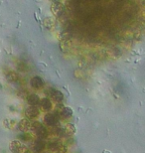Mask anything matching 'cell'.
<instances>
[{"label":"cell","mask_w":145,"mask_h":153,"mask_svg":"<svg viewBox=\"0 0 145 153\" xmlns=\"http://www.w3.org/2000/svg\"><path fill=\"white\" fill-rule=\"evenodd\" d=\"M17 124L18 123L14 120V119L9 118V119H5L4 120V125L7 129H14V128L17 126Z\"/></svg>","instance_id":"cell-17"},{"label":"cell","mask_w":145,"mask_h":153,"mask_svg":"<svg viewBox=\"0 0 145 153\" xmlns=\"http://www.w3.org/2000/svg\"><path fill=\"white\" fill-rule=\"evenodd\" d=\"M74 114L73 109L70 108V106H65L61 109L60 112H59V115H60V118L62 119H70L72 118V116Z\"/></svg>","instance_id":"cell-12"},{"label":"cell","mask_w":145,"mask_h":153,"mask_svg":"<svg viewBox=\"0 0 145 153\" xmlns=\"http://www.w3.org/2000/svg\"><path fill=\"white\" fill-rule=\"evenodd\" d=\"M30 85H31V88H34V90L39 91L44 88V85H45L44 79H43L41 76H35L30 79Z\"/></svg>","instance_id":"cell-10"},{"label":"cell","mask_w":145,"mask_h":153,"mask_svg":"<svg viewBox=\"0 0 145 153\" xmlns=\"http://www.w3.org/2000/svg\"><path fill=\"white\" fill-rule=\"evenodd\" d=\"M65 136L71 137L76 133V127L73 123H66L63 127Z\"/></svg>","instance_id":"cell-14"},{"label":"cell","mask_w":145,"mask_h":153,"mask_svg":"<svg viewBox=\"0 0 145 153\" xmlns=\"http://www.w3.org/2000/svg\"><path fill=\"white\" fill-rule=\"evenodd\" d=\"M46 145H47V142L44 139L36 138L31 143V150L34 153H42L46 148Z\"/></svg>","instance_id":"cell-5"},{"label":"cell","mask_w":145,"mask_h":153,"mask_svg":"<svg viewBox=\"0 0 145 153\" xmlns=\"http://www.w3.org/2000/svg\"><path fill=\"white\" fill-rule=\"evenodd\" d=\"M49 96L52 100H54V102H56L57 103H62V102L64 100V94L62 93L61 91L59 90H55V88H51L50 91H49Z\"/></svg>","instance_id":"cell-11"},{"label":"cell","mask_w":145,"mask_h":153,"mask_svg":"<svg viewBox=\"0 0 145 153\" xmlns=\"http://www.w3.org/2000/svg\"><path fill=\"white\" fill-rule=\"evenodd\" d=\"M60 119L58 112H47L44 116V123L49 127H54L59 124Z\"/></svg>","instance_id":"cell-3"},{"label":"cell","mask_w":145,"mask_h":153,"mask_svg":"<svg viewBox=\"0 0 145 153\" xmlns=\"http://www.w3.org/2000/svg\"><path fill=\"white\" fill-rule=\"evenodd\" d=\"M43 23H44V26L47 29H52V28H54V26H55V21L53 18H45Z\"/></svg>","instance_id":"cell-18"},{"label":"cell","mask_w":145,"mask_h":153,"mask_svg":"<svg viewBox=\"0 0 145 153\" xmlns=\"http://www.w3.org/2000/svg\"><path fill=\"white\" fill-rule=\"evenodd\" d=\"M26 100L27 102H28V105H31V106H37L39 105L40 103V97L38 94H29L28 96L26 97Z\"/></svg>","instance_id":"cell-13"},{"label":"cell","mask_w":145,"mask_h":153,"mask_svg":"<svg viewBox=\"0 0 145 153\" xmlns=\"http://www.w3.org/2000/svg\"><path fill=\"white\" fill-rule=\"evenodd\" d=\"M18 140L20 141H31L32 139V133L31 132H22L18 135Z\"/></svg>","instance_id":"cell-16"},{"label":"cell","mask_w":145,"mask_h":153,"mask_svg":"<svg viewBox=\"0 0 145 153\" xmlns=\"http://www.w3.org/2000/svg\"><path fill=\"white\" fill-rule=\"evenodd\" d=\"M5 78L9 82H16L18 79H19V76H18V74L16 72L10 71V72H8L7 74H6Z\"/></svg>","instance_id":"cell-15"},{"label":"cell","mask_w":145,"mask_h":153,"mask_svg":"<svg viewBox=\"0 0 145 153\" xmlns=\"http://www.w3.org/2000/svg\"><path fill=\"white\" fill-rule=\"evenodd\" d=\"M46 148L52 153H67L68 151L67 146L58 139L50 140L46 145Z\"/></svg>","instance_id":"cell-2"},{"label":"cell","mask_w":145,"mask_h":153,"mask_svg":"<svg viewBox=\"0 0 145 153\" xmlns=\"http://www.w3.org/2000/svg\"><path fill=\"white\" fill-rule=\"evenodd\" d=\"M39 108L40 111H44V112H50L53 108V103H52V100L49 99V97H43L40 100L39 103Z\"/></svg>","instance_id":"cell-8"},{"label":"cell","mask_w":145,"mask_h":153,"mask_svg":"<svg viewBox=\"0 0 145 153\" xmlns=\"http://www.w3.org/2000/svg\"><path fill=\"white\" fill-rule=\"evenodd\" d=\"M59 1H61V2H62V0H59Z\"/></svg>","instance_id":"cell-20"},{"label":"cell","mask_w":145,"mask_h":153,"mask_svg":"<svg viewBox=\"0 0 145 153\" xmlns=\"http://www.w3.org/2000/svg\"><path fill=\"white\" fill-rule=\"evenodd\" d=\"M31 128H32V122L28 118H22L18 122V129L21 132H31Z\"/></svg>","instance_id":"cell-9"},{"label":"cell","mask_w":145,"mask_h":153,"mask_svg":"<svg viewBox=\"0 0 145 153\" xmlns=\"http://www.w3.org/2000/svg\"><path fill=\"white\" fill-rule=\"evenodd\" d=\"M40 108H38L37 106H31L29 105L28 108L25 109V111H24V114H25V116L26 118L30 119V120H32V119H36L38 116L40 115Z\"/></svg>","instance_id":"cell-7"},{"label":"cell","mask_w":145,"mask_h":153,"mask_svg":"<svg viewBox=\"0 0 145 153\" xmlns=\"http://www.w3.org/2000/svg\"><path fill=\"white\" fill-rule=\"evenodd\" d=\"M31 132H33L36 135L37 138L40 139H47L49 136V130L44 124L40 121H33L32 122V128Z\"/></svg>","instance_id":"cell-1"},{"label":"cell","mask_w":145,"mask_h":153,"mask_svg":"<svg viewBox=\"0 0 145 153\" xmlns=\"http://www.w3.org/2000/svg\"><path fill=\"white\" fill-rule=\"evenodd\" d=\"M9 148L13 153H28V148L20 140H12L9 144Z\"/></svg>","instance_id":"cell-4"},{"label":"cell","mask_w":145,"mask_h":153,"mask_svg":"<svg viewBox=\"0 0 145 153\" xmlns=\"http://www.w3.org/2000/svg\"><path fill=\"white\" fill-rule=\"evenodd\" d=\"M17 69H18V71H20V72H28V66H27L26 63H24V62L18 63Z\"/></svg>","instance_id":"cell-19"},{"label":"cell","mask_w":145,"mask_h":153,"mask_svg":"<svg viewBox=\"0 0 145 153\" xmlns=\"http://www.w3.org/2000/svg\"><path fill=\"white\" fill-rule=\"evenodd\" d=\"M42 153H43V152H42Z\"/></svg>","instance_id":"cell-21"},{"label":"cell","mask_w":145,"mask_h":153,"mask_svg":"<svg viewBox=\"0 0 145 153\" xmlns=\"http://www.w3.org/2000/svg\"><path fill=\"white\" fill-rule=\"evenodd\" d=\"M51 11L55 16L60 17L65 11V5L59 0H55L51 5Z\"/></svg>","instance_id":"cell-6"}]
</instances>
